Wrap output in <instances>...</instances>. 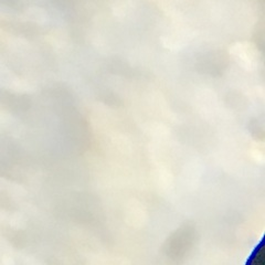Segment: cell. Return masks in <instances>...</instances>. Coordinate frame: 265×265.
<instances>
[{"label":"cell","mask_w":265,"mask_h":265,"mask_svg":"<svg viewBox=\"0 0 265 265\" xmlns=\"http://www.w3.org/2000/svg\"><path fill=\"white\" fill-rule=\"evenodd\" d=\"M264 262V240L260 242V244L254 249L253 253L251 254L250 260L247 262L248 264H263Z\"/></svg>","instance_id":"1"}]
</instances>
